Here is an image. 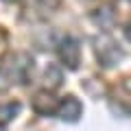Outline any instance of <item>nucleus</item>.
Segmentation results:
<instances>
[{
	"instance_id": "1",
	"label": "nucleus",
	"mask_w": 131,
	"mask_h": 131,
	"mask_svg": "<svg viewBox=\"0 0 131 131\" xmlns=\"http://www.w3.org/2000/svg\"><path fill=\"white\" fill-rule=\"evenodd\" d=\"M94 44H96V57H98V61H101L105 68H112V66L120 63L122 50H120V46H118L112 37H107V35L96 37Z\"/></svg>"
},
{
	"instance_id": "2",
	"label": "nucleus",
	"mask_w": 131,
	"mask_h": 131,
	"mask_svg": "<svg viewBox=\"0 0 131 131\" xmlns=\"http://www.w3.org/2000/svg\"><path fill=\"white\" fill-rule=\"evenodd\" d=\"M59 57L70 70H77L81 61V46L74 37H63L59 44Z\"/></svg>"
},
{
	"instance_id": "3",
	"label": "nucleus",
	"mask_w": 131,
	"mask_h": 131,
	"mask_svg": "<svg viewBox=\"0 0 131 131\" xmlns=\"http://www.w3.org/2000/svg\"><path fill=\"white\" fill-rule=\"evenodd\" d=\"M83 114V105H81L79 98L74 96H66L59 105H57V116L66 122H77Z\"/></svg>"
},
{
	"instance_id": "4",
	"label": "nucleus",
	"mask_w": 131,
	"mask_h": 131,
	"mask_svg": "<svg viewBox=\"0 0 131 131\" xmlns=\"http://www.w3.org/2000/svg\"><path fill=\"white\" fill-rule=\"evenodd\" d=\"M57 98L52 96L48 90H42L33 96V109L39 114V116H50L52 112H57Z\"/></svg>"
},
{
	"instance_id": "5",
	"label": "nucleus",
	"mask_w": 131,
	"mask_h": 131,
	"mask_svg": "<svg viewBox=\"0 0 131 131\" xmlns=\"http://www.w3.org/2000/svg\"><path fill=\"white\" fill-rule=\"evenodd\" d=\"M44 79H46V88H48V90H57V88L61 85V81H63V72H61L59 66L48 63L46 72H44Z\"/></svg>"
},
{
	"instance_id": "6",
	"label": "nucleus",
	"mask_w": 131,
	"mask_h": 131,
	"mask_svg": "<svg viewBox=\"0 0 131 131\" xmlns=\"http://www.w3.org/2000/svg\"><path fill=\"white\" fill-rule=\"evenodd\" d=\"M94 22L101 24V28H109L114 24V11L109 9H98V13L94 15Z\"/></svg>"
},
{
	"instance_id": "7",
	"label": "nucleus",
	"mask_w": 131,
	"mask_h": 131,
	"mask_svg": "<svg viewBox=\"0 0 131 131\" xmlns=\"http://www.w3.org/2000/svg\"><path fill=\"white\" fill-rule=\"evenodd\" d=\"M20 112V103H7V105H0V120L7 122Z\"/></svg>"
},
{
	"instance_id": "8",
	"label": "nucleus",
	"mask_w": 131,
	"mask_h": 131,
	"mask_svg": "<svg viewBox=\"0 0 131 131\" xmlns=\"http://www.w3.org/2000/svg\"><path fill=\"white\" fill-rule=\"evenodd\" d=\"M37 2H42L44 7H50V9H55V7L59 5V0H37Z\"/></svg>"
},
{
	"instance_id": "9",
	"label": "nucleus",
	"mask_w": 131,
	"mask_h": 131,
	"mask_svg": "<svg viewBox=\"0 0 131 131\" xmlns=\"http://www.w3.org/2000/svg\"><path fill=\"white\" fill-rule=\"evenodd\" d=\"M127 37L131 39V24H129V26H127Z\"/></svg>"
},
{
	"instance_id": "10",
	"label": "nucleus",
	"mask_w": 131,
	"mask_h": 131,
	"mask_svg": "<svg viewBox=\"0 0 131 131\" xmlns=\"http://www.w3.org/2000/svg\"><path fill=\"white\" fill-rule=\"evenodd\" d=\"M0 131H7V129H5V127H2V125H0Z\"/></svg>"
},
{
	"instance_id": "11",
	"label": "nucleus",
	"mask_w": 131,
	"mask_h": 131,
	"mask_svg": "<svg viewBox=\"0 0 131 131\" xmlns=\"http://www.w3.org/2000/svg\"><path fill=\"white\" fill-rule=\"evenodd\" d=\"M5 2H15V0H5Z\"/></svg>"
},
{
	"instance_id": "12",
	"label": "nucleus",
	"mask_w": 131,
	"mask_h": 131,
	"mask_svg": "<svg viewBox=\"0 0 131 131\" xmlns=\"http://www.w3.org/2000/svg\"><path fill=\"white\" fill-rule=\"evenodd\" d=\"M129 2H131V0H129Z\"/></svg>"
}]
</instances>
